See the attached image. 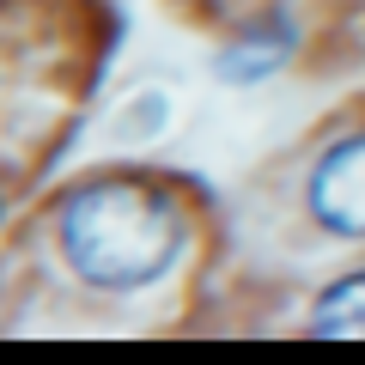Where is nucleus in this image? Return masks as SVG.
Wrapping results in <instances>:
<instances>
[{
  "label": "nucleus",
  "instance_id": "obj_1",
  "mask_svg": "<svg viewBox=\"0 0 365 365\" xmlns=\"http://www.w3.org/2000/svg\"><path fill=\"white\" fill-rule=\"evenodd\" d=\"M55 237H61L67 268L86 287L134 292V287H153L177 262L182 213L170 207V195L146 189V182L104 177V182H86V189H73L61 201Z\"/></svg>",
  "mask_w": 365,
  "mask_h": 365
},
{
  "label": "nucleus",
  "instance_id": "obj_2",
  "mask_svg": "<svg viewBox=\"0 0 365 365\" xmlns=\"http://www.w3.org/2000/svg\"><path fill=\"white\" fill-rule=\"evenodd\" d=\"M304 201H311V213H317L323 232H335V237H365V134L335 140L323 158H317Z\"/></svg>",
  "mask_w": 365,
  "mask_h": 365
},
{
  "label": "nucleus",
  "instance_id": "obj_3",
  "mask_svg": "<svg viewBox=\"0 0 365 365\" xmlns=\"http://www.w3.org/2000/svg\"><path fill=\"white\" fill-rule=\"evenodd\" d=\"M287 55H292V25L287 19H268L262 31H244V37L220 55V73L232 79V86H256L274 67H287Z\"/></svg>",
  "mask_w": 365,
  "mask_h": 365
},
{
  "label": "nucleus",
  "instance_id": "obj_4",
  "mask_svg": "<svg viewBox=\"0 0 365 365\" xmlns=\"http://www.w3.org/2000/svg\"><path fill=\"white\" fill-rule=\"evenodd\" d=\"M311 329L317 335H365V268L341 274L335 287L311 304Z\"/></svg>",
  "mask_w": 365,
  "mask_h": 365
}]
</instances>
